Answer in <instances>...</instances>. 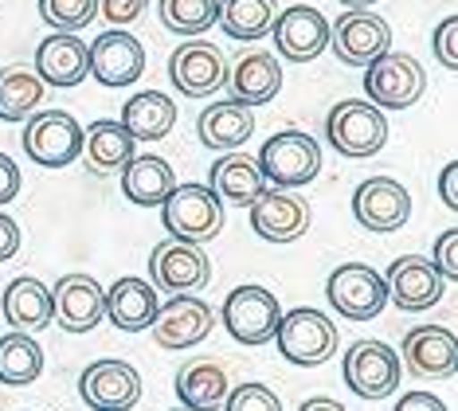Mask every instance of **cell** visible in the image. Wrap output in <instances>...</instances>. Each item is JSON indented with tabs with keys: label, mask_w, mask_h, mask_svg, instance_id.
<instances>
[{
	"label": "cell",
	"mask_w": 458,
	"mask_h": 411,
	"mask_svg": "<svg viewBox=\"0 0 458 411\" xmlns=\"http://www.w3.org/2000/svg\"><path fill=\"white\" fill-rule=\"evenodd\" d=\"M326 141L349 161L377 157L388 145V118L369 98H341L326 114Z\"/></svg>",
	"instance_id": "obj_1"
},
{
	"label": "cell",
	"mask_w": 458,
	"mask_h": 411,
	"mask_svg": "<svg viewBox=\"0 0 458 411\" xmlns=\"http://www.w3.org/2000/svg\"><path fill=\"white\" fill-rule=\"evenodd\" d=\"M259 173L270 188H306L318 181L321 173V145L301 130H278L267 137V145L259 150Z\"/></svg>",
	"instance_id": "obj_2"
},
{
	"label": "cell",
	"mask_w": 458,
	"mask_h": 411,
	"mask_svg": "<svg viewBox=\"0 0 458 411\" xmlns=\"http://www.w3.org/2000/svg\"><path fill=\"white\" fill-rule=\"evenodd\" d=\"M161 224L169 231V239L204 247L208 239L224 231V200L208 184H176L161 204Z\"/></svg>",
	"instance_id": "obj_3"
},
{
	"label": "cell",
	"mask_w": 458,
	"mask_h": 411,
	"mask_svg": "<svg viewBox=\"0 0 458 411\" xmlns=\"http://www.w3.org/2000/svg\"><path fill=\"white\" fill-rule=\"evenodd\" d=\"M275 341H278V353L290 364L314 368V364H326L337 353V325H333L329 313L314 310V305H298V310H286L278 318Z\"/></svg>",
	"instance_id": "obj_4"
},
{
	"label": "cell",
	"mask_w": 458,
	"mask_h": 411,
	"mask_svg": "<svg viewBox=\"0 0 458 411\" xmlns=\"http://www.w3.org/2000/svg\"><path fill=\"white\" fill-rule=\"evenodd\" d=\"M427 75L423 63L403 51H384L377 63L364 67V94H369L372 107L380 110H408L423 98Z\"/></svg>",
	"instance_id": "obj_5"
},
{
	"label": "cell",
	"mask_w": 458,
	"mask_h": 411,
	"mask_svg": "<svg viewBox=\"0 0 458 411\" xmlns=\"http://www.w3.org/2000/svg\"><path fill=\"white\" fill-rule=\"evenodd\" d=\"M341 376H345L349 392L360 399H384L395 396L403 376L400 353L384 341H357L349 345L345 356H341Z\"/></svg>",
	"instance_id": "obj_6"
},
{
	"label": "cell",
	"mask_w": 458,
	"mask_h": 411,
	"mask_svg": "<svg viewBox=\"0 0 458 411\" xmlns=\"http://www.w3.org/2000/svg\"><path fill=\"white\" fill-rule=\"evenodd\" d=\"M278 318H283V305H278V298L267 287H255V282L235 287L224 298V305H220L224 330L232 333L239 345H267V341H275Z\"/></svg>",
	"instance_id": "obj_7"
},
{
	"label": "cell",
	"mask_w": 458,
	"mask_h": 411,
	"mask_svg": "<svg viewBox=\"0 0 458 411\" xmlns=\"http://www.w3.org/2000/svg\"><path fill=\"white\" fill-rule=\"evenodd\" d=\"M329 47L345 67H369L392 51V28L372 8H349L329 24Z\"/></svg>",
	"instance_id": "obj_8"
},
{
	"label": "cell",
	"mask_w": 458,
	"mask_h": 411,
	"mask_svg": "<svg viewBox=\"0 0 458 411\" xmlns=\"http://www.w3.org/2000/svg\"><path fill=\"white\" fill-rule=\"evenodd\" d=\"M326 298L341 318L372 321L388 305V287H384V274L372 270L369 262H341L326 282Z\"/></svg>",
	"instance_id": "obj_9"
},
{
	"label": "cell",
	"mask_w": 458,
	"mask_h": 411,
	"mask_svg": "<svg viewBox=\"0 0 458 411\" xmlns=\"http://www.w3.org/2000/svg\"><path fill=\"white\" fill-rule=\"evenodd\" d=\"M149 282L165 294H196L212 282V259L200 244L161 239L149 255Z\"/></svg>",
	"instance_id": "obj_10"
},
{
	"label": "cell",
	"mask_w": 458,
	"mask_h": 411,
	"mask_svg": "<svg viewBox=\"0 0 458 411\" xmlns=\"http://www.w3.org/2000/svg\"><path fill=\"white\" fill-rule=\"evenodd\" d=\"M106 318V290L98 278L82 270H71L51 287V321H59L64 333H95Z\"/></svg>",
	"instance_id": "obj_11"
},
{
	"label": "cell",
	"mask_w": 458,
	"mask_h": 411,
	"mask_svg": "<svg viewBox=\"0 0 458 411\" xmlns=\"http://www.w3.org/2000/svg\"><path fill=\"white\" fill-rule=\"evenodd\" d=\"M212 325H216V310L208 302H200L196 294H173L169 302L157 305V318H153L149 333L161 349L181 353L200 345L212 333Z\"/></svg>",
	"instance_id": "obj_12"
},
{
	"label": "cell",
	"mask_w": 458,
	"mask_h": 411,
	"mask_svg": "<svg viewBox=\"0 0 458 411\" xmlns=\"http://www.w3.org/2000/svg\"><path fill=\"white\" fill-rule=\"evenodd\" d=\"M24 153L44 168H64L82 153V125L67 110L32 114L24 125Z\"/></svg>",
	"instance_id": "obj_13"
},
{
	"label": "cell",
	"mask_w": 458,
	"mask_h": 411,
	"mask_svg": "<svg viewBox=\"0 0 458 411\" xmlns=\"http://www.w3.org/2000/svg\"><path fill=\"white\" fill-rule=\"evenodd\" d=\"M169 82L184 98H212L227 82L224 51L208 39H184L169 56Z\"/></svg>",
	"instance_id": "obj_14"
},
{
	"label": "cell",
	"mask_w": 458,
	"mask_h": 411,
	"mask_svg": "<svg viewBox=\"0 0 458 411\" xmlns=\"http://www.w3.org/2000/svg\"><path fill=\"white\" fill-rule=\"evenodd\" d=\"M352 216L364 231H377V235L400 231L411 216V193L395 176H369L352 193Z\"/></svg>",
	"instance_id": "obj_15"
},
{
	"label": "cell",
	"mask_w": 458,
	"mask_h": 411,
	"mask_svg": "<svg viewBox=\"0 0 458 411\" xmlns=\"http://www.w3.org/2000/svg\"><path fill=\"white\" fill-rule=\"evenodd\" d=\"M79 396H82V404L95 411H130L141 399V376L133 364L106 356V361H95L82 368Z\"/></svg>",
	"instance_id": "obj_16"
},
{
	"label": "cell",
	"mask_w": 458,
	"mask_h": 411,
	"mask_svg": "<svg viewBox=\"0 0 458 411\" xmlns=\"http://www.w3.org/2000/svg\"><path fill=\"white\" fill-rule=\"evenodd\" d=\"M384 287H388L392 305H400L403 313H420V310H431V305L443 302L446 278L427 255H403L388 267Z\"/></svg>",
	"instance_id": "obj_17"
},
{
	"label": "cell",
	"mask_w": 458,
	"mask_h": 411,
	"mask_svg": "<svg viewBox=\"0 0 458 411\" xmlns=\"http://www.w3.org/2000/svg\"><path fill=\"white\" fill-rule=\"evenodd\" d=\"M87 63L102 87H130L145 75V47L126 28H110L87 47Z\"/></svg>",
	"instance_id": "obj_18"
},
{
	"label": "cell",
	"mask_w": 458,
	"mask_h": 411,
	"mask_svg": "<svg viewBox=\"0 0 458 411\" xmlns=\"http://www.w3.org/2000/svg\"><path fill=\"white\" fill-rule=\"evenodd\" d=\"M275 47L290 63H314L329 47V20L310 4H290L286 13L275 16Z\"/></svg>",
	"instance_id": "obj_19"
},
{
	"label": "cell",
	"mask_w": 458,
	"mask_h": 411,
	"mask_svg": "<svg viewBox=\"0 0 458 411\" xmlns=\"http://www.w3.org/2000/svg\"><path fill=\"white\" fill-rule=\"evenodd\" d=\"M310 204L286 188H267L251 204V227L267 244H294L310 231Z\"/></svg>",
	"instance_id": "obj_20"
},
{
	"label": "cell",
	"mask_w": 458,
	"mask_h": 411,
	"mask_svg": "<svg viewBox=\"0 0 458 411\" xmlns=\"http://www.w3.org/2000/svg\"><path fill=\"white\" fill-rule=\"evenodd\" d=\"M400 364L408 368L411 376H423V381H446L458 368V341L451 330L443 325H415V330L403 337V356Z\"/></svg>",
	"instance_id": "obj_21"
},
{
	"label": "cell",
	"mask_w": 458,
	"mask_h": 411,
	"mask_svg": "<svg viewBox=\"0 0 458 411\" xmlns=\"http://www.w3.org/2000/svg\"><path fill=\"white\" fill-rule=\"evenodd\" d=\"M251 133H255V110L235 98L212 102L196 118V137L212 153H239V145L251 141Z\"/></svg>",
	"instance_id": "obj_22"
},
{
	"label": "cell",
	"mask_w": 458,
	"mask_h": 411,
	"mask_svg": "<svg viewBox=\"0 0 458 411\" xmlns=\"http://www.w3.org/2000/svg\"><path fill=\"white\" fill-rule=\"evenodd\" d=\"M232 87L235 102L243 107H267L278 90H283V67H278V56L270 51H239V59L227 67V82Z\"/></svg>",
	"instance_id": "obj_23"
},
{
	"label": "cell",
	"mask_w": 458,
	"mask_h": 411,
	"mask_svg": "<svg viewBox=\"0 0 458 411\" xmlns=\"http://www.w3.org/2000/svg\"><path fill=\"white\" fill-rule=\"evenodd\" d=\"M32 71L44 79V87H59V90L79 87V82L90 75L87 44H82L79 36H71V31H55V36H47L44 44L36 47Z\"/></svg>",
	"instance_id": "obj_24"
},
{
	"label": "cell",
	"mask_w": 458,
	"mask_h": 411,
	"mask_svg": "<svg viewBox=\"0 0 458 411\" xmlns=\"http://www.w3.org/2000/svg\"><path fill=\"white\" fill-rule=\"evenodd\" d=\"M157 290H153L149 278H138V274H126L106 290V318L114 321V330L122 333H141L149 330L153 318H157Z\"/></svg>",
	"instance_id": "obj_25"
},
{
	"label": "cell",
	"mask_w": 458,
	"mask_h": 411,
	"mask_svg": "<svg viewBox=\"0 0 458 411\" xmlns=\"http://www.w3.org/2000/svg\"><path fill=\"white\" fill-rule=\"evenodd\" d=\"M227 392H232V381L216 356H196L176 372V399L184 411H216L224 407Z\"/></svg>",
	"instance_id": "obj_26"
},
{
	"label": "cell",
	"mask_w": 458,
	"mask_h": 411,
	"mask_svg": "<svg viewBox=\"0 0 458 411\" xmlns=\"http://www.w3.org/2000/svg\"><path fill=\"white\" fill-rule=\"evenodd\" d=\"M82 161L95 176H114L130 165V157H138V141L122 130V122L98 118L90 122V130H82Z\"/></svg>",
	"instance_id": "obj_27"
},
{
	"label": "cell",
	"mask_w": 458,
	"mask_h": 411,
	"mask_svg": "<svg viewBox=\"0 0 458 411\" xmlns=\"http://www.w3.org/2000/svg\"><path fill=\"white\" fill-rule=\"evenodd\" d=\"M173 188H176V173L157 153L130 157V165L122 168V196L138 208H161Z\"/></svg>",
	"instance_id": "obj_28"
},
{
	"label": "cell",
	"mask_w": 458,
	"mask_h": 411,
	"mask_svg": "<svg viewBox=\"0 0 458 411\" xmlns=\"http://www.w3.org/2000/svg\"><path fill=\"white\" fill-rule=\"evenodd\" d=\"M208 188H212V193L220 196L224 204L251 208L270 184L263 181V173H259V165L251 161V157H243V153H224L220 161L212 165V173H208Z\"/></svg>",
	"instance_id": "obj_29"
},
{
	"label": "cell",
	"mask_w": 458,
	"mask_h": 411,
	"mask_svg": "<svg viewBox=\"0 0 458 411\" xmlns=\"http://www.w3.org/2000/svg\"><path fill=\"white\" fill-rule=\"evenodd\" d=\"M0 313L13 325V333H39L51 325V287L39 278H13L0 298Z\"/></svg>",
	"instance_id": "obj_30"
},
{
	"label": "cell",
	"mask_w": 458,
	"mask_h": 411,
	"mask_svg": "<svg viewBox=\"0 0 458 411\" xmlns=\"http://www.w3.org/2000/svg\"><path fill=\"white\" fill-rule=\"evenodd\" d=\"M173 125H176V102L161 90H141L122 107V130L141 145H153V141H161V137H169Z\"/></svg>",
	"instance_id": "obj_31"
},
{
	"label": "cell",
	"mask_w": 458,
	"mask_h": 411,
	"mask_svg": "<svg viewBox=\"0 0 458 411\" xmlns=\"http://www.w3.org/2000/svg\"><path fill=\"white\" fill-rule=\"evenodd\" d=\"M44 102V79L28 63L0 71V122H28Z\"/></svg>",
	"instance_id": "obj_32"
},
{
	"label": "cell",
	"mask_w": 458,
	"mask_h": 411,
	"mask_svg": "<svg viewBox=\"0 0 458 411\" xmlns=\"http://www.w3.org/2000/svg\"><path fill=\"white\" fill-rule=\"evenodd\" d=\"M275 16H278L275 0H220V16H216V24H220L232 39L255 44V39L270 36Z\"/></svg>",
	"instance_id": "obj_33"
},
{
	"label": "cell",
	"mask_w": 458,
	"mask_h": 411,
	"mask_svg": "<svg viewBox=\"0 0 458 411\" xmlns=\"http://www.w3.org/2000/svg\"><path fill=\"white\" fill-rule=\"evenodd\" d=\"M44 372V349L32 333H4L0 337V384L24 388L36 384Z\"/></svg>",
	"instance_id": "obj_34"
},
{
	"label": "cell",
	"mask_w": 458,
	"mask_h": 411,
	"mask_svg": "<svg viewBox=\"0 0 458 411\" xmlns=\"http://www.w3.org/2000/svg\"><path fill=\"white\" fill-rule=\"evenodd\" d=\"M161 24L173 31V36L196 39L204 36L208 28H216V16H220V0H157Z\"/></svg>",
	"instance_id": "obj_35"
},
{
	"label": "cell",
	"mask_w": 458,
	"mask_h": 411,
	"mask_svg": "<svg viewBox=\"0 0 458 411\" xmlns=\"http://www.w3.org/2000/svg\"><path fill=\"white\" fill-rule=\"evenodd\" d=\"M39 16L55 31H82L98 16V0H39Z\"/></svg>",
	"instance_id": "obj_36"
},
{
	"label": "cell",
	"mask_w": 458,
	"mask_h": 411,
	"mask_svg": "<svg viewBox=\"0 0 458 411\" xmlns=\"http://www.w3.org/2000/svg\"><path fill=\"white\" fill-rule=\"evenodd\" d=\"M224 411H283V399L270 392L267 384L247 381V384H239V388L227 392Z\"/></svg>",
	"instance_id": "obj_37"
},
{
	"label": "cell",
	"mask_w": 458,
	"mask_h": 411,
	"mask_svg": "<svg viewBox=\"0 0 458 411\" xmlns=\"http://www.w3.org/2000/svg\"><path fill=\"white\" fill-rule=\"evenodd\" d=\"M431 47L446 71H458V16H446L431 36Z\"/></svg>",
	"instance_id": "obj_38"
},
{
	"label": "cell",
	"mask_w": 458,
	"mask_h": 411,
	"mask_svg": "<svg viewBox=\"0 0 458 411\" xmlns=\"http://www.w3.org/2000/svg\"><path fill=\"white\" fill-rule=\"evenodd\" d=\"M145 8H149V0H98V13H102V20H106L110 28L133 24Z\"/></svg>",
	"instance_id": "obj_39"
},
{
	"label": "cell",
	"mask_w": 458,
	"mask_h": 411,
	"mask_svg": "<svg viewBox=\"0 0 458 411\" xmlns=\"http://www.w3.org/2000/svg\"><path fill=\"white\" fill-rule=\"evenodd\" d=\"M431 262L439 267L443 278H458V231L454 227H446L439 239H435V255Z\"/></svg>",
	"instance_id": "obj_40"
},
{
	"label": "cell",
	"mask_w": 458,
	"mask_h": 411,
	"mask_svg": "<svg viewBox=\"0 0 458 411\" xmlns=\"http://www.w3.org/2000/svg\"><path fill=\"white\" fill-rule=\"evenodd\" d=\"M20 184H24V176H20V165L8 153H0V208L13 204V200L20 196Z\"/></svg>",
	"instance_id": "obj_41"
},
{
	"label": "cell",
	"mask_w": 458,
	"mask_h": 411,
	"mask_svg": "<svg viewBox=\"0 0 458 411\" xmlns=\"http://www.w3.org/2000/svg\"><path fill=\"white\" fill-rule=\"evenodd\" d=\"M20 255V224L8 212H0V262Z\"/></svg>",
	"instance_id": "obj_42"
},
{
	"label": "cell",
	"mask_w": 458,
	"mask_h": 411,
	"mask_svg": "<svg viewBox=\"0 0 458 411\" xmlns=\"http://www.w3.org/2000/svg\"><path fill=\"white\" fill-rule=\"evenodd\" d=\"M392 411H451V407H446L439 396H431V392H403L400 399H395Z\"/></svg>",
	"instance_id": "obj_43"
},
{
	"label": "cell",
	"mask_w": 458,
	"mask_h": 411,
	"mask_svg": "<svg viewBox=\"0 0 458 411\" xmlns=\"http://www.w3.org/2000/svg\"><path fill=\"white\" fill-rule=\"evenodd\" d=\"M439 196H443V208L458 212V165H454V161L446 165L443 176H439Z\"/></svg>",
	"instance_id": "obj_44"
},
{
	"label": "cell",
	"mask_w": 458,
	"mask_h": 411,
	"mask_svg": "<svg viewBox=\"0 0 458 411\" xmlns=\"http://www.w3.org/2000/svg\"><path fill=\"white\" fill-rule=\"evenodd\" d=\"M298 411H349V407H341L337 399H329V396H314V399H306Z\"/></svg>",
	"instance_id": "obj_45"
},
{
	"label": "cell",
	"mask_w": 458,
	"mask_h": 411,
	"mask_svg": "<svg viewBox=\"0 0 458 411\" xmlns=\"http://www.w3.org/2000/svg\"><path fill=\"white\" fill-rule=\"evenodd\" d=\"M341 4H345V8H372L377 0H341Z\"/></svg>",
	"instance_id": "obj_46"
},
{
	"label": "cell",
	"mask_w": 458,
	"mask_h": 411,
	"mask_svg": "<svg viewBox=\"0 0 458 411\" xmlns=\"http://www.w3.org/2000/svg\"><path fill=\"white\" fill-rule=\"evenodd\" d=\"M173 411H184V407H173Z\"/></svg>",
	"instance_id": "obj_47"
}]
</instances>
